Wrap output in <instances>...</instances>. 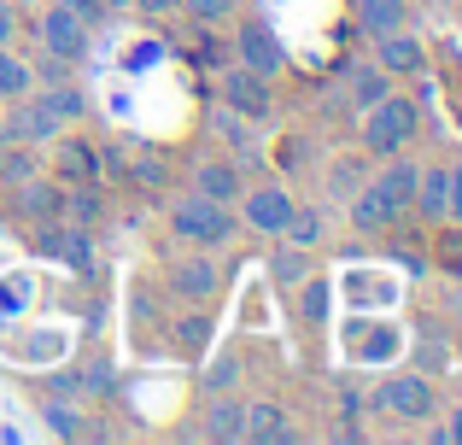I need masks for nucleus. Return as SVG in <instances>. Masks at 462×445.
<instances>
[{
    "mask_svg": "<svg viewBox=\"0 0 462 445\" xmlns=\"http://www.w3.org/2000/svg\"><path fill=\"white\" fill-rule=\"evenodd\" d=\"M416 182H421V164L404 159V153H393L386 171L369 176V182L351 194V228H357V235H386V228H398L410 218V206H416Z\"/></svg>",
    "mask_w": 462,
    "mask_h": 445,
    "instance_id": "nucleus-1",
    "label": "nucleus"
},
{
    "mask_svg": "<svg viewBox=\"0 0 462 445\" xmlns=\"http://www.w3.org/2000/svg\"><path fill=\"white\" fill-rule=\"evenodd\" d=\"M369 411L386 416V422H398V428H421L428 416H439V387H433L421 369H393V375L374 387Z\"/></svg>",
    "mask_w": 462,
    "mask_h": 445,
    "instance_id": "nucleus-2",
    "label": "nucleus"
},
{
    "mask_svg": "<svg viewBox=\"0 0 462 445\" xmlns=\"http://www.w3.org/2000/svg\"><path fill=\"white\" fill-rule=\"evenodd\" d=\"M170 228H176V240H188V246H199V252H217V246H228V240L240 235L235 206L205 199V194H193V188L181 199H170Z\"/></svg>",
    "mask_w": 462,
    "mask_h": 445,
    "instance_id": "nucleus-3",
    "label": "nucleus"
},
{
    "mask_svg": "<svg viewBox=\"0 0 462 445\" xmlns=\"http://www.w3.org/2000/svg\"><path fill=\"white\" fill-rule=\"evenodd\" d=\"M421 129V112L410 94H386V100H374L369 112H363V135L357 147L369 153V159H393V153H404L410 141H416Z\"/></svg>",
    "mask_w": 462,
    "mask_h": 445,
    "instance_id": "nucleus-4",
    "label": "nucleus"
},
{
    "mask_svg": "<svg viewBox=\"0 0 462 445\" xmlns=\"http://www.w3.org/2000/svg\"><path fill=\"white\" fill-rule=\"evenodd\" d=\"M88 42H94V23L77 18L70 6H59V0H42L35 6V47L53 59H65V65H82L88 59Z\"/></svg>",
    "mask_w": 462,
    "mask_h": 445,
    "instance_id": "nucleus-5",
    "label": "nucleus"
},
{
    "mask_svg": "<svg viewBox=\"0 0 462 445\" xmlns=\"http://www.w3.org/2000/svg\"><path fill=\"white\" fill-rule=\"evenodd\" d=\"M293 188L287 182H246L240 188V199H235V223L246 228V235H258V240H275L287 228V218H293Z\"/></svg>",
    "mask_w": 462,
    "mask_h": 445,
    "instance_id": "nucleus-6",
    "label": "nucleus"
},
{
    "mask_svg": "<svg viewBox=\"0 0 462 445\" xmlns=\"http://www.w3.org/2000/svg\"><path fill=\"white\" fill-rule=\"evenodd\" d=\"M59 129H65V124H59V117L35 100V94L0 106V147H6V141H18V147H53Z\"/></svg>",
    "mask_w": 462,
    "mask_h": 445,
    "instance_id": "nucleus-7",
    "label": "nucleus"
},
{
    "mask_svg": "<svg viewBox=\"0 0 462 445\" xmlns=\"http://www.w3.org/2000/svg\"><path fill=\"white\" fill-rule=\"evenodd\" d=\"M235 65H246V70H258V77H282L287 70V47L275 42V30L263 18H240V30H235Z\"/></svg>",
    "mask_w": 462,
    "mask_h": 445,
    "instance_id": "nucleus-8",
    "label": "nucleus"
},
{
    "mask_svg": "<svg viewBox=\"0 0 462 445\" xmlns=\"http://www.w3.org/2000/svg\"><path fill=\"white\" fill-rule=\"evenodd\" d=\"M374 65H381L386 77H428L433 53H428V42H421L410 23H398V30L374 35Z\"/></svg>",
    "mask_w": 462,
    "mask_h": 445,
    "instance_id": "nucleus-9",
    "label": "nucleus"
},
{
    "mask_svg": "<svg viewBox=\"0 0 462 445\" xmlns=\"http://www.w3.org/2000/svg\"><path fill=\"white\" fill-rule=\"evenodd\" d=\"M223 106L240 112V117H270L275 112L270 77H258V70H246V65H228L223 70Z\"/></svg>",
    "mask_w": 462,
    "mask_h": 445,
    "instance_id": "nucleus-10",
    "label": "nucleus"
},
{
    "mask_svg": "<svg viewBox=\"0 0 462 445\" xmlns=\"http://www.w3.org/2000/svg\"><path fill=\"white\" fill-rule=\"evenodd\" d=\"M240 440H246V445H293L299 428L287 422L282 404L258 399V404H240Z\"/></svg>",
    "mask_w": 462,
    "mask_h": 445,
    "instance_id": "nucleus-11",
    "label": "nucleus"
},
{
    "mask_svg": "<svg viewBox=\"0 0 462 445\" xmlns=\"http://www.w3.org/2000/svg\"><path fill=\"white\" fill-rule=\"evenodd\" d=\"M170 293L188 299V305H211L223 293V270L211 258H181V264H170Z\"/></svg>",
    "mask_w": 462,
    "mask_h": 445,
    "instance_id": "nucleus-12",
    "label": "nucleus"
},
{
    "mask_svg": "<svg viewBox=\"0 0 462 445\" xmlns=\"http://www.w3.org/2000/svg\"><path fill=\"white\" fill-rule=\"evenodd\" d=\"M240 164L235 159H223V153H205L199 164H193V194H205V199H223V206H235L240 199Z\"/></svg>",
    "mask_w": 462,
    "mask_h": 445,
    "instance_id": "nucleus-13",
    "label": "nucleus"
},
{
    "mask_svg": "<svg viewBox=\"0 0 462 445\" xmlns=\"http://www.w3.org/2000/svg\"><path fill=\"white\" fill-rule=\"evenodd\" d=\"M53 164H59V182H100V153L88 147L82 135H53Z\"/></svg>",
    "mask_w": 462,
    "mask_h": 445,
    "instance_id": "nucleus-14",
    "label": "nucleus"
},
{
    "mask_svg": "<svg viewBox=\"0 0 462 445\" xmlns=\"http://www.w3.org/2000/svg\"><path fill=\"white\" fill-rule=\"evenodd\" d=\"M351 18L363 35H386L398 23H410V0H351Z\"/></svg>",
    "mask_w": 462,
    "mask_h": 445,
    "instance_id": "nucleus-15",
    "label": "nucleus"
},
{
    "mask_svg": "<svg viewBox=\"0 0 462 445\" xmlns=\"http://www.w3.org/2000/svg\"><path fill=\"white\" fill-rule=\"evenodd\" d=\"M35 100H42V106H47V112H53L65 129L88 117V94H82L77 82H42V88H35Z\"/></svg>",
    "mask_w": 462,
    "mask_h": 445,
    "instance_id": "nucleus-16",
    "label": "nucleus"
},
{
    "mask_svg": "<svg viewBox=\"0 0 462 445\" xmlns=\"http://www.w3.org/2000/svg\"><path fill=\"white\" fill-rule=\"evenodd\" d=\"M23 94H35V70H30V59H23L18 47H0V106L23 100Z\"/></svg>",
    "mask_w": 462,
    "mask_h": 445,
    "instance_id": "nucleus-17",
    "label": "nucleus"
},
{
    "mask_svg": "<svg viewBox=\"0 0 462 445\" xmlns=\"http://www.w3.org/2000/svg\"><path fill=\"white\" fill-rule=\"evenodd\" d=\"M59 206H65V194H59L42 171L18 182V211H23V218H59Z\"/></svg>",
    "mask_w": 462,
    "mask_h": 445,
    "instance_id": "nucleus-18",
    "label": "nucleus"
},
{
    "mask_svg": "<svg viewBox=\"0 0 462 445\" xmlns=\"http://www.w3.org/2000/svg\"><path fill=\"white\" fill-rule=\"evenodd\" d=\"M310 270H316V264H310V252H305V246H293V240H275V252H270V275H275L282 287H299Z\"/></svg>",
    "mask_w": 462,
    "mask_h": 445,
    "instance_id": "nucleus-19",
    "label": "nucleus"
},
{
    "mask_svg": "<svg viewBox=\"0 0 462 445\" xmlns=\"http://www.w3.org/2000/svg\"><path fill=\"white\" fill-rule=\"evenodd\" d=\"M445 188H451V171H445V164L421 171V182H416V206H410V211H421L428 223H439V218H445Z\"/></svg>",
    "mask_w": 462,
    "mask_h": 445,
    "instance_id": "nucleus-20",
    "label": "nucleus"
},
{
    "mask_svg": "<svg viewBox=\"0 0 462 445\" xmlns=\"http://www.w3.org/2000/svg\"><path fill=\"white\" fill-rule=\"evenodd\" d=\"M275 240H293V246H305V252H316L328 240V223H322V211L316 206H293V218H287V228Z\"/></svg>",
    "mask_w": 462,
    "mask_h": 445,
    "instance_id": "nucleus-21",
    "label": "nucleus"
},
{
    "mask_svg": "<svg viewBox=\"0 0 462 445\" xmlns=\"http://www.w3.org/2000/svg\"><path fill=\"white\" fill-rule=\"evenodd\" d=\"M199 434L205 440H228V445L240 440V404L228 399V393H217V399L205 404V428H199Z\"/></svg>",
    "mask_w": 462,
    "mask_h": 445,
    "instance_id": "nucleus-22",
    "label": "nucleus"
},
{
    "mask_svg": "<svg viewBox=\"0 0 462 445\" xmlns=\"http://www.w3.org/2000/svg\"><path fill=\"white\" fill-rule=\"evenodd\" d=\"M386 82H393V77H386L381 65H369V70H351V106H357V112H369L374 100H386V94H393Z\"/></svg>",
    "mask_w": 462,
    "mask_h": 445,
    "instance_id": "nucleus-23",
    "label": "nucleus"
},
{
    "mask_svg": "<svg viewBox=\"0 0 462 445\" xmlns=\"http://www.w3.org/2000/svg\"><path fill=\"white\" fill-rule=\"evenodd\" d=\"M42 416H47V428H53L59 440H82V434H88V422H82V411L70 399H47Z\"/></svg>",
    "mask_w": 462,
    "mask_h": 445,
    "instance_id": "nucleus-24",
    "label": "nucleus"
},
{
    "mask_svg": "<svg viewBox=\"0 0 462 445\" xmlns=\"http://www.w3.org/2000/svg\"><path fill=\"white\" fill-rule=\"evenodd\" d=\"M181 12L199 18V23H228L240 12V0H181Z\"/></svg>",
    "mask_w": 462,
    "mask_h": 445,
    "instance_id": "nucleus-25",
    "label": "nucleus"
},
{
    "mask_svg": "<svg viewBox=\"0 0 462 445\" xmlns=\"http://www.w3.org/2000/svg\"><path fill=\"white\" fill-rule=\"evenodd\" d=\"M129 176H135L141 188H164L170 182V164L158 159V153H141V159H129Z\"/></svg>",
    "mask_w": 462,
    "mask_h": 445,
    "instance_id": "nucleus-26",
    "label": "nucleus"
},
{
    "mask_svg": "<svg viewBox=\"0 0 462 445\" xmlns=\"http://www.w3.org/2000/svg\"><path fill=\"white\" fill-rule=\"evenodd\" d=\"M235 381H240V364H235V357H211V364H205V387H211V393H228V387H235Z\"/></svg>",
    "mask_w": 462,
    "mask_h": 445,
    "instance_id": "nucleus-27",
    "label": "nucleus"
},
{
    "mask_svg": "<svg viewBox=\"0 0 462 445\" xmlns=\"http://www.w3.org/2000/svg\"><path fill=\"white\" fill-rule=\"evenodd\" d=\"M23 35V6H12V0H0V47H12Z\"/></svg>",
    "mask_w": 462,
    "mask_h": 445,
    "instance_id": "nucleus-28",
    "label": "nucleus"
},
{
    "mask_svg": "<svg viewBox=\"0 0 462 445\" xmlns=\"http://www.w3.org/2000/svg\"><path fill=\"white\" fill-rule=\"evenodd\" d=\"M77 393H112V369H106V364H88L77 375Z\"/></svg>",
    "mask_w": 462,
    "mask_h": 445,
    "instance_id": "nucleus-29",
    "label": "nucleus"
},
{
    "mask_svg": "<svg viewBox=\"0 0 462 445\" xmlns=\"http://www.w3.org/2000/svg\"><path fill=\"white\" fill-rule=\"evenodd\" d=\"M205 334H211V317H188V322H181V334H176V340L188 346V352H199V346H205Z\"/></svg>",
    "mask_w": 462,
    "mask_h": 445,
    "instance_id": "nucleus-30",
    "label": "nucleus"
},
{
    "mask_svg": "<svg viewBox=\"0 0 462 445\" xmlns=\"http://www.w3.org/2000/svg\"><path fill=\"white\" fill-rule=\"evenodd\" d=\"M428 440H433V445H462V411H451L439 428H428Z\"/></svg>",
    "mask_w": 462,
    "mask_h": 445,
    "instance_id": "nucleus-31",
    "label": "nucleus"
},
{
    "mask_svg": "<svg viewBox=\"0 0 462 445\" xmlns=\"http://www.w3.org/2000/svg\"><path fill=\"white\" fill-rule=\"evenodd\" d=\"M445 218H451L462 228V164L451 171V188H445Z\"/></svg>",
    "mask_w": 462,
    "mask_h": 445,
    "instance_id": "nucleus-32",
    "label": "nucleus"
},
{
    "mask_svg": "<svg viewBox=\"0 0 462 445\" xmlns=\"http://www.w3.org/2000/svg\"><path fill=\"white\" fill-rule=\"evenodd\" d=\"M129 12H141V18H152V23H164L170 12H176V0H129Z\"/></svg>",
    "mask_w": 462,
    "mask_h": 445,
    "instance_id": "nucleus-33",
    "label": "nucleus"
},
{
    "mask_svg": "<svg viewBox=\"0 0 462 445\" xmlns=\"http://www.w3.org/2000/svg\"><path fill=\"white\" fill-rule=\"evenodd\" d=\"M59 6H70L77 18H88V23H100V18H106V6H100V0H59Z\"/></svg>",
    "mask_w": 462,
    "mask_h": 445,
    "instance_id": "nucleus-34",
    "label": "nucleus"
},
{
    "mask_svg": "<svg viewBox=\"0 0 462 445\" xmlns=\"http://www.w3.org/2000/svg\"><path fill=\"white\" fill-rule=\"evenodd\" d=\"M451 124H457V135H462V94L451 100Z\"/></svg>",
    "mask_w": 462,
    "mask_h": 445,
    "instance_id": "nucleus-35",
    "label": "nucleus"
},
{
    "mask_svg": "<svg viewBox=\"0 0 462 445\" xmlns=\"http://www.w3.org/2000/svg\"><path fill=\"white\" fill-rule=\"evenodd\" d=\"M100 6H106V12H129V0H100Z\"/></svg>",
    "mask_w": 462,
    "mask_h": 445,
    "instance_id": "nucleus-36",
    "label": "nucleus"
},
{
    "mask_svg": "<svg viewBox=\"0 0 462 445\" xmlns=\"http://www.w3.org/2000/svg\"><path fill=\"white\" fill-rule=\"evenodd\" d=\"M12 6H23V12H35V6H42V0H12Z\"/></svg>",
    "mask_w": 462,
    "mask_h": 445,
    "instance_id": "nucleus-37",
    "label": "nucleus"
},
{
    "mask_svg": "<svg viewBox=\"0 0 462 445\" xmlns=\"http://www.w3.org/2000/svg\"><path fill=\"white\" fill-rule=\"evenodd\" d=\"M457 12H462V0H457Z\"/></svg>",
    "mask_w": 462,
    "mask_h": 445,
    "instance_id": "nucleus-38",
    "label": "nucleus"
},
{
    "mask_svg": "<svg viewBox=\"0 0 462 445\" xmlns=\"http://www.w3.org/2000/svg\"><path fill=\"white\" fill-rule=\"evenodd\" d=\"M176 6H181V0H176Z\"/></svg>",
    "mask_w": 462,
    "mask_h": 445,
    "instance_id": "nucleus-39",
    "label": "nucleus"
}]
</instances>
